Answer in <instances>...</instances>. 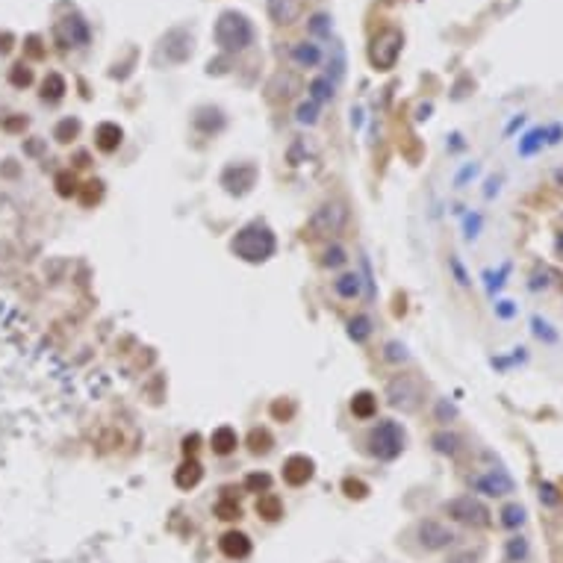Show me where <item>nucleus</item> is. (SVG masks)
<instances>
[{"label": "nucleus", "instance_id": "nucleus-1", "mask_svg": "<svg viewBox=\"0 0 563 563\" xmlns=\"http://www.w3.org/2000/svg\"><path fill=\"white\" fill-rule=\"evenodd\" d=\"M233 254L242 257L245 263H263L274 254V236L269 228H260V224H251V228L239 230L233 239Z\"/></svg>", "mask_w": 563, "mask_h": 563}, {"label": "nucleus", "instance_id": "nucleus-2", "mask_svg": "<svg viewBox=\"0 0 563 563\" xmlns=\"http://www.w3.org/2000/svg\"><path fill=\"white\" fill-rule=\"evenodd\" d=\"M216 41L221 45V50H228V53L245 50L251 41H254V27L248 24L245 15H239V12H224L216 21Z\"/></svg>", "mask_w": 563, "mask_h": 563}, {"label": "nucleus", "instance_id": "nucleus-3", "mask_svg": "<svg viewBox=\"0 0 563 563\" xmlns=\"http://www.w3.org/2000/svg\"><path fill=\"white\" fill-rule=\"evenodd\" d=\"M369 448L377 460H396L404 448V431L398 428V422H377V428L369 433Z\"/></svg>", "mask_w": 563, "mask_h": 563}, {"label": "nucleus", "instance_id": "nucleus-4", "mask_svg": "<svg viewBox=\"0 0 563 563\" xmlns=\"http://www.w3.org/2000/svg\"><path fill=\"white\" fill-rule=\"evenodd\" d=\"M345 221H348L345 204H340V201H325L321 207L313 209V216H310L307 228H310V233H313V236H336V233L345 228Z\"/></svg>", "mask_w": 563, "mask_h": 563}, {"label": "nucleus", "instance_id": "nucleus-5", "mask_svg": "<svg viewBox=\"0 0 563 563\" xmlns=\"http://www.w3.org/2000/svg\"><path fill=\"white\" fill-rule=\"evenodd\" d=\"M443 510L454 519V522H460V525H472V528H484L487 522H489V510H487V504L481 501V499H475V496H457V499H452V501H445L443 504Z\"/></svg>", "mask_w": 563, "mask_h": 563}, {"label": "nucleus", "instance_id": "nucleus-6", "mask_svg": "<svg viewBox=\"0 0 563 563\" xmlns=\"http://www.w3.org/2000/svg\"><path fill=\"white\" fill-rule=\"evenodd\" d=\"M387 401L396 407V410H404V413L416 410L419 401H422V387H419V381H416V377H410V375L392 377L389 387H387Z\"/></svg>", "mask_w": 563, "mask_h": 563}, {"label": "nucleus", "instance_id": "nucleus-7", "mask_svg": "<svg viewBox=\"0 0 563 563\" xmlns=\"http://www.w3.org/2000/svg\"><path fill=\"white\" fill-rule=\"evenodd\" d=\"M398 53H401V33H398V30H384V33H377L375 41H372V48H369L372 65L381 68V71H387V68L396 65Z\"/></svg>", "mask_w": 563, "mask_h": 563}, {"label": "nucleus", "instance_id": "nucleus-8", "mask_svg": "<svg viewBox=\"0 0 563 563\" xmlns=\"http://www.w3.org/2000/svg\"><path fill=\"white\" fill-rule=\"evenodd\" d=\"M416 537H419V545L428 548V552H443V548H448L457 540L454 531L443 522H436V519H422L416 525Z\"/></svg>", "mask_w": 563, "mask_h": 563}, {"label": "nucleus", "instance_id": "nucleus-9", "mask_svg": "<svg viewBox=\"0 0 563 563\" xmlns=\"http://www.w3.org/2000/svg\"><path fill=\"white\" fill-rule=\"evenodd\" d=\"M254 180H257V168H254V165L236 162V165H230L228 172L221 174V186L228 189V192L242 195V192H248L251 186H254Z\"/></svg>", "mask_w": 563, "mask_h": 563}, {"label": "nucleus", "instance_id": "nucleus-10", "mask_svg": "<svg viewBox=\"0 0 563 563\" xmlns=\"http://www.w3.org/2000/svg\"><path fill=\"white\" fill-rule=\"evenodd\" d=\"M56 33H60L62 45H74V48L89 45V27H86V21L77 18V15H71V18L60 21V27H56Z\"/></svg>", "mask_w": 563, "mask_h": 563}, {"label": "nucleus", "instance_id": "nucleus-11", "mask_svg": "<svg viewBox=\"0 0 563 563\" xmlns=\"http://www.w3.org/2000/svg\"><path fill=\"white\" fill-rule=\"evenodd\" d=\"M284 478H286V484H292V487L307 484L310 478H313V460L304 457V454H292L284 463Z\"/></svg>", "mask_w": 563, "mask_h": 563}, {"label": "nucleus", "instance_id": "nucleus-12", "mask_svg": "<svg viewBox=\"0 0 563 563\" xmlns=\"http://www.w3.org/2000/svg\"><path fill=\"white\" fill-rule=\"evenodd\" d=\"M475 489L487 492V496H508V492H513V481L504 472H487L481 478H475Z\"/></svg>", "mask_w": 563, "mask_h": 563}, {"label": "nucleus", "instance_id": "nucleus-13", "mask_svg": "<svg viewBox=\"0 0 563 563\" xmlns=\"http://www.w3.org/2000/svg\"><path fill=\"white\" fill-rule=\"evenodd\" d=\"M218 545H221V552L228 555V557H233V560H242V557L251 555V540L245 537L242 531H228L218 540Z\"/></svg>", "mask_w": 563, "mask_h": 563}, {"label": "nucleus", "instance_id": "nucleus-14", "mask_svg": "<svg viewBox=\"0 0 563 563\" xmlns=\"http://www.w3.org/2000/svg\"><path fill=\"white\" fill-rule=\"evenodd\" d=\"M269 15L277 24H292L301 15V0H269Z\"/></svg>", "mask_w": 563, "mask_h": 563}, {"label": "nucleus", "instance_id": "nucleus-15", "mask_svg": "<svg viewBox=\"0 0 563 563\" xmlns=\"http://www.w3.org/2000/svg\"><path fill=\"white\" fill-rule=\"evenodd\" d=\"M292 62L298 68H316L321 62V50L319 45H310V41H301V45H292Z\"/></svg>", "mask_w": 563, "mask_h": 563}, {"label": "nucleus", "instance_id": "nucleus-16", "mask_svg": "<svg viewBox=\"0 0 563 563\" xmlns=\"http://www.w3.org/2000/svg\"><path fill=\"white\" fill-rule=\"evenodd\" d=\"M236 443H239V436H236V431L233 428H216L213 431V436H209V445H213V452L216 454H230L233 448H236Z\"/></svg>", "mask_w": 563, "mask_h": 563}, {"label": "nucleus", "instance_id": "nucleus-17", "mask_svg": "<svg viewBox=\"0 0 563 563\" xmlns=\"http://www.w3.org/2000/svg\"><path fill=\"white\" fill-rule=\"evenodd\" d=\"M333 289H336V295H340V298L354 301L357 295H360V277H357L354 272H345V274H340V277L333 280Z\"/></svg>", "mask_w": 563, "mask_h": 563}, {"label": "nucleus", "instance_id": "nucleus-18", "mask_svg": "<svg viewBox=\"0 0 563 563\" xmlns=\"http://www.w3.org/2000/svg\"><path fill=\"white\" fill-rule=\"evenodd\" d=\"M201 463L198 460H186V463H183V466L177 469V475H174V481H177V487L180 489H189V487H195V484H198L201 481Z\"/></svg>", "mask_w": 563, "mask_h": 563}, {"label": "nucleus", "instance_id": "nucleus-19", "mask_svg": "<svg viewBox=\"0 0 563 563\" xmlns=\"http://www.w3.org/2000/svg\"><path fill=\"white\" fill-rule=\"evenodd\" d=\"M257 513L263 519H269V522H274V519L284 516V504H280L277 496H272V492H265V496L257 501Z\"/></svg>", "mask_w": 563, "mask_h": 563}, {"label": "nucleus", "instance_id": "nucleus-20", "mask_svg": "<svg viewBox=\"0 0 563 563\" xmlns=\"http://www.w3.org/2000/svg\"><path fill=\"white\" fill-rule=\"evenodd\" d=\"M121 145V130L116 124H101L97 127V148L101 151H116Z\"/></svg>", "mask_w": 563, "mask_h": 563}, {"label": "nucleus", "instance_id": "nucleus-21", "mask_svg": "<svg viewBox=\"0 0 563 563\" xmlns=\"http://www.w3.org/2000/svg\"><path fill=\"white\" fill-rule=\"evenodd\" d=\"M369 333H372V321H369V316H354L348 321V336L354 342H366L369 340Z\"/></svg>", "mask_w": 563, "mask_h": 563}, {"label": "nucleus", "instance_id": "nucleus-22", "mask_svg": "<svg viewBox=\"0 0 563 563\" xmlns=\"http://www.w3.org/2000/svg\"><path fill=\"white\" fill-rule=\"evenodd\" d=\"M375 407H377V401H375L372 392H360V396L351 401V410H354V416H360V419L375 416Z\"/></svg>", "mask_w": 563, "mask_h": 563}, {"label": "nucleus", "instance_id": "nucleus-23", "mask_svg": "<svg viewBox=\"0 0 563 563\" xmlns=\"http://www.w3.org/2000/svg\"><path fill=\"white\" fill-rule=\"evenodd\" d=\"M525 522V508L522 504H508V508L501 510V525L504 528H519Z\"/></svg>", "mask_w": 563, "mask_h": 563}, {"label": "nucleus", "instance_id": "nucleus-24", "mask_svg": "<svg viewBox=\"0 0 563 563\" xmlns=\"http://www.w3.org/2000/svg\"><path fill=\"white\" fill-rule=\"evenodd\" d=\"M310 95H313V101H319V104L331 101V97H333V86H331V80H328V77H319V80H313V83H310Z\"/></svg>", "mask_w": 563, "mask_h": 563}, {"label": "nucleus", "instance_id": "nucleus-25", "mask_svg": "<svg viewBox=\"0 0 563 563\" xmlns=\"http://www.w3.org/2000/svg\"><path fill=\"white\" fill-rule=\"evenodd\" d=\"M45 101H60V97L65 95V80L60 77V74H50L48 80H45Z\"/></svg>", "mask_w": 563, "mask_h": 563}, {"label": "nucleus", "instance_id": "nucleus-26", "mask_svg": "<svg viewBox=\"0 0 563 563\" xmlns=\"http://www.w3.org/2000/svg\"><path fill=\"white\" fill-rule=\"evenodd\" d=\"M508 560L510 563H519V560H525L528 557V540L525 537H513V540H508Z\"/></svg>", "mask_w": 563, "mask_h": 563}, {"label": "nucleus", "instance_id": "nucleus-27", "mask_svg": "<svg viewBox=\"0 0 563 563\" xmlns=\"http://www.w3.org/2000/svg\"><path fill=\"white\" fill-rule=\"evenodd\" d=\"M345 260H348L345 248L342 245H331L325 251V257H321V265H328V269H340V265H345Z\"/></svg>", "mask_w": 563, "mask_h": 563}, {"label": "nucleus", "instance_id": "nucleus-28", "mask_svg": "<svg viewBox=\"0 0 563 563\" xmlns=\"http://www.w3.org/2000/svg\"><path fill=\"white\" fill-rule=\"evenodd\" d=\"M457 436L454 433H436L433 436V448H436V452H443V454H454L457 452Z\"/></svg>", "mask_w": 563, "mask_h": 563}, {"label": "nucleus", "instance_id": "nucleus-29", "mask_svg": "<svg viewBox=\"0 0 563 563\" xmlns=\"http://www.w3.org/2000/svg\"><path fill=\"white\" fill-rule=\"evenodd\" d=\"M216 513H218L221 519H239V504L230 501V499H221V501L216 504Z\"/></svg>", "mask_w": 563, "mask_h": 563}, {"label": "nucleus", "instance_id": "nucleus-30", "mask_svg": "<svg viewBox=\"0 0 563 563\" xmlns=\"http://www.w3.org/2000/svg\"><path fill=\"white\" fill-rule=\"evenodd\" d=\"M74 133H77V121L74 118H68V121H62L60 127H56V139H60V142H71Z\"/></svg>", "mask_w": 563, "mask_h": 563}, {"label": "nucleus", "instance_id": "nucleus-31", "mask_svg": "<svg viewBox=\"0 0 563 563\" xmlns=\"http://www.w3.org/2000/svg\"><path fill=\"white\" fill-rule=\"evenodd\" d=\"M310 30H313L316 36H331V18L328 15H313V21H310Z\"/></svg>", "mask_w": 563, "mask_h": 563}, {"label": "nucleus", "instance_id": "nucleus-32", "mask_svg": "<svg viewBox=\"0 0 563 563\" xmlns=\"http://www.w3.org/2000/svg\"><path fill=\"white\" fill-rule=\"evenodd\" d=\"M345 492H348L351 499H363L369 489H366V484H363V481H354V478H348V481H345Z\"/></svg>", "mask_w": 563, "mask_h": 563}, {"label": "nucleus", "instance_id": "nucleus-33", "mask_svg": "<svg viewBox=\"0 0 563 563\" xmlns=\"http://www.w3.org/2000/svg\"><path fill=\"white\" fill-rule=\"evenodd\" d=\"M298 121L301 124H316V104H301L298 106Z\"/></svg>", "mask_w": 563, "mask_h": 563}, {"label": "nucleus", "instance_id": "nucleus-34", "mask_svg": "<svg viewBox=\"0 0 563 563\" xmlns=\"http://www.w3.org/2000/svg\"><path fill=\"white\" fill-rule=\"evenodd\" d=\"M543 139H545V133H543V130H534V133L528 136V142H525L522 148H519V151H522V153H534V151H537V145L543 142Z\"/></svg>", "mask_w": 563, "mask_h": 563}, {"label": "nucleus", "instance_id": "nucleus-35", "mask_svg": "<svg viewBox=\"0 0 563 563\" xmlns=\"http://www.w3.org/2000/svg\"><path fill=\"white\" fill-rule=\"evenodd\" d=\"M540 499L548 504V508H555V504L560 501V499H557V489H555L552 484H543V487H540Z\"/></svg>", "mask_w": 563, "mask_h": 563}, {"label": "nucleus", "instance_id": "nucleus-36", "mask_svg": "<svg viewBox=\"0 0 563 563\" xmlns=\"http://www.w3.org/2000/svg\"><path fill=\"white\" fill-rule=\"evenodd\" d=\"M265 443H269V433H265V431H254V433H251V448H254V452H265V448H269Z\"/></svg>", "mask_w": 563, "mask_h": 563}, {"label": "nucleus", "instance_id": "nucleus-37", "mask_svg": "<svg viewBox=\"0 0 563 563\" xmlns=\"http://www.w3.org/2000/svg\"><path fill=\"white\" fill-rule=\"evenodd\" d=\"M12 83H15V86H27V83H30V71H27L24 65H15L12 68Z\"/></svg>", "mask_w": 563, "mask_h": 563}, {"label": "nucleus", "instance_id": "nucleus-38", "mask_svg": "<svg viewBox=\"0 0 563 563\" xmlns=\"http://www.w3.org/2000/svg\"><path fill=\"white\" fill-rule=\"evenodd\" d=\"M56 183H60V195H71V192H77L74 177H68V174H60V177H56Z\"/></svg>", "mask_w": 563, "mask_h": 563}, {"label": "nucleus", "instance_id": "nucleus-39", "mask_svg": "<svg viewBox=\"0 0 563 563\" xmlns=\"http://www.w3.org/2000/svg\"><path fill=\"white\" fill-rule=\"evenodd\" d=\"M245 484H248L251 489H265V487H269V475H251Z\"/></svg>", "mask_w": 563, "mask_h": 563}, {"label": "nucleus", "instance_id": "nucleus-40", "mask_svg": "<svg viewBox=\"0 0 563 563\" xmlns=\"http://www.w3.org/2000/svg\"><path fill=\"white\" fill-rule=\"evenodd\" d=\"M86 186H89V192H86V198H83V201H86V204L97 201V195H101V189H97V186H101V183H86Z\"/></svg>", "mask_w": 563, "mask_h": 563}, {"label": "nucleus", "instance_id": "nucleus-41", "mask_svg": "<svg viewBox=\"0 0 563 563\" xmlns=\"http://www.w3.org/2000/svg\"><path fill=\"white\" fill-rule=\"evenodd\" d=\"M448 563H478V557H475L472 552H460V555H454Z\"/></svg>", "mask_w": 563, "mask_h": 563}, {"label": "nucleus", "instance_id": "nucleus-42", "mask_svg": "<svg viewBox=\"0 0 563 563\" xmlns=\"http://www.w3.org/2000/svg\"><path fill=\"white\" fill-rule=\"evenodd\" d=\"M195 445H198V436H186V440H183V448H186V452H195Z\"/></svg>", "mask_w": 563, "mask_h": 563}]
</instances>
